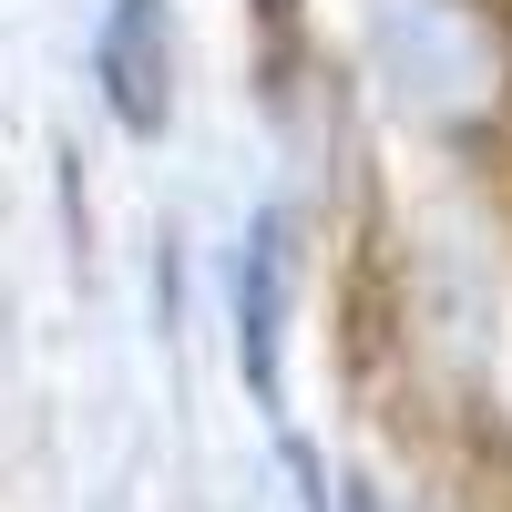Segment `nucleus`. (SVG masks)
<instances>
[{"instance_id":"1","label":"nucleus","mask_w":512,"mask_h":512,"mask_svg":"<svg viewBox=\"0 0 512 512\" xmlns=\"http://www.w3.org/2000/svg\"><path fill=\"white\" fill-rule=\"evenodd\" d=\"M379 72H390L400 113H420V123H472L502 103V41L461 0H400L379 21Z\"/></svg>"},{"instance_id":"2","label":"nucleus","mask_w":512,"mask_h":512,"mask_svg":"<svg viewBox=\"0 0 512 512\" xmlns=\"http://www.w3.org/2000/svg\"><path fill=\"white\" fill-rule=\"evenodd\" d=\"M93 82H103L123 134H164L175 123V11L164 0H103Z\"/></svg>"},{"instance_id":"3","label":"nucleus","mask_w":512,"mask_h":512,"mask_svg":"<svg viewBox=\"0 0 512 512\" xmlns=\"http://www.w3.org/2000/svg\"><path fill=\"white\" fill-rule=\"evenodd\" d=\"M287 277H297V226L267 205L236 256V369L267 410L287 400Z\"/></svg>"},{"instance_id":"4","label":"nucleus","mask_w":512,"mask_h":512,"mask_svg":"<svg viewBox=\"0 0 512 512\" xmlns=\"http://www.w3.org/2000/svg\"><path fill=\"white\" fill-rule=\"evenodd\" d=\"M349 512H390V502H379V492H369V482H349Z\"/></svg>"}]
</instances>
